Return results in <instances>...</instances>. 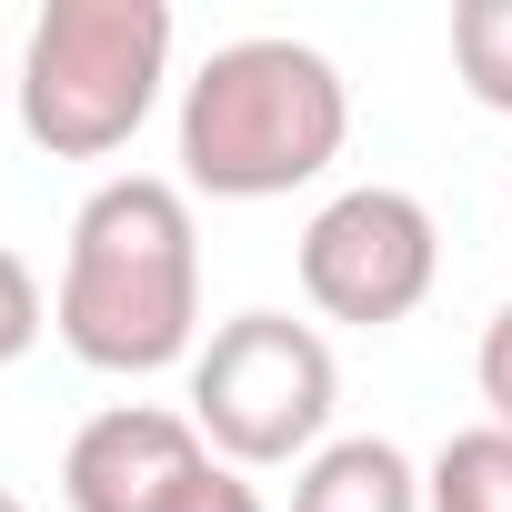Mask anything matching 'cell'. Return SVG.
I'll use <instances>...</instances> for the list:
<instances>
[{
    "label": "cell",
    "instance_id": "9c48e42d",
    "mask_svg": "<svg viewBox=\"0 0 512 512\" xmlns=\"http://www.w3.org/2000/svg\"><path fill=\"white\" fill-rule=\"evenodd\" d=\"M452 71L482 111H512V0H462L452 11Z\"/></svg>",
    "mask_w": 512,
    "mask_h": 512
},
{
    "label": "cell",
    "instance_id": "30bf717a",
    "mask_svg": "<svg viewBox=\"0 0 512 512\" xmlns=\"http://www.w3.org/2000/svg\"><path fill=\"white\" fill-rule=\"evenodd\" d=\"M41 322H51V312H41V282H31V262H21L11 241H0V372H11V362L41 342Z\"/></svg>",
    "mask_w": 512,
    "mask_h": 512
},
{
    "label": "cell",
    "instance_id": "3957f363",
    "mask_svg": "<svg viewBox=\"0 0 512 512\" xmlns=\"http://www.w3.org/2000/svg\"><path fill=\"white\" fill-rule=\"evenodd\" d=\"M171 81V0H51L21 51V131L51 161H111Z\"/></svg>",
    "mask_w": 512,
    "mask_h": 512
},
{
    "label": "cell",
    "instance_id": "6da1fadb",
    "mask_svg": "<svg viewBox=\"0 0 512 512\" xmlns=\"http://www.w3.org/2000/svg\"><path fill=\"white\" fill-rule=\"evenodd\" d=\"M51 332L91 372H171L201 352V231L181 181L121 171L71 211Z\"/></svg>",
    "mask_w": 512,
    "mask_h": 512
},
{
    "label": "cell",
    "instance_id": "277c9868",
    "mask_svg": "<svg viewBox=\"0 0 512 512\" xmlns=\"http://www.w3.org/2000/svg\"><path fill=\"white\" fill-rule=\"evenodd\" d=\"M332 402H342V362L292 312H231L191 352V432L231 472L312 462L322 432H332Z\"/></svg>",
    "mask_w": 512,
    "mask_h": 512
},
{
    "label": "cell",
    "instance_id": "7c38bea8",
    "mask_svg": "<svg viewBox=\"0 0 512 512\" xmlns=\"http://www.w3.org/2000/svg\"><path fill=\"white\" fill-rule=\"evenodd\" d=\"M171 512H272V502L251 492V482H241L231 462H201V472L181 482V502H171Z\"/></svg>",
    "mask_w": 512,
    "mask_h": 512
},
{
    "label": "cell",
    "instance_id": "8992f818",
    "mask_svg": "<svg viewBox=\"0 0 512 512\" xmlns=\"http://www.w3.org/2000/svg\"><path fill=\"white\" fill-rule=\"evenodd\" d=\"M211 462V442L191 432V412L161 402H111L71 432L61 452V502L71 512H171L181 482Z\"/></svg>",
    "mask_w": 512,
    "mask_h": 512
},
{
    "label": "cell",
    "instance_id": "8fae6325",
    "mask_svg": "<svg viewBox=\"0 0 512 512\" xmlns=\"http://www.w3.org/2000/svg\"><path fill=\"white\" fill-rule=\"evenodd\" d=\"M472 382H482V402H492V422L512 432V302L482 322V352H472Z\"/></svg>",
    "mask_w": 512,
    "mask_h": 512
},
{
    "label": "cell",
    "instance_id": "ba28073f",
    "mask_svg": "<svg viewBox=\"0 0 512 512\" xmlns=\"http://www.w3.org/2000/svg\"><path fill=\"white\" fill-rule=\"evenodd\" d=\"M422 512H512V432L472 422L422 462Z\"/></svg>",
    "mask_w": 512,
    "mask_h": 512
},
{
    "label": "cell",
    "instance_id": "52a82bcc",
    "mask_svg": "<svg viewBox=\"0 0 512 512\" xmlns=\"http://www.w3.org/2000/svg\"><path fill=\"white\" fill-rule=\"evenodd\" d=\"M292 512H422V472L382 432H342L292 472Z\"/></svg>",
    "mask_w": 512,
    "mask_h": 512
},
{
    "label": "cell",
    "instance_id": "7a4b0ae2",
    "mask_svg": "<svg viewBox=\"0 0 512 512\" xmlns=\"http://www.w3.org/2000/svg\"><path fill=\"white\" fill-rule=\"evenodd\" d=\"M342 141H352V91L292 31L221 41L181 81V181L211 201H282L322 181Z\"/></svg>",
    "mask_w": 512,
    "mask_h": 512
},
{
    "label": "cell",
    "instance_id": "5b68a950",
    "mask_svg": "<svg viewBox=\"0 0 512 512\" xmlns=\"http://www.w3.org/2000/svg\"><path fill=\"white\" fill-rule=\"evenodd\" d=\"M442 272V231L412 191L392 181H362V191H332L312 221H302V292L322 322H352V332H392L422 312Z\"/></svg>",
    "mask_w": 512,
    "mask_h": 512
},
{
    "label": "cell",
    "instance_id": "4fadbf2b",
    "mask_svg": "<svg viewBox=\"0 0 512 512\" xmlns=\"http://www.w3.org/2000/svg\"><path fill=\"white\" fill-rule=\"evenodd\" d=\"M0 512H31V502H21V492H0Z\"/></svg>",
    "mask_w": 512,
    "mask_h": 512
}]
</instances>
